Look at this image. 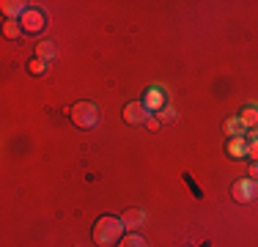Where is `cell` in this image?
<instances>
[{"instance_id": "obj_1", "label": "cell", "mask_w": 258, "mask_h": 247, "mask_svg": "<svg viewBox=\"0 0 258 247\" xmlns=\"http://www.w3.org/2000/svg\"><path fill=\"white\" fill-rule=\"evenodd\" d=\"M121 233H124V222L118 217H99L94 225V242L102 247H110L121 242Z\"/></svg>"}, {"instance_id": "obj_2", "label": "cell", "mask_w": 258, "mask_h": 247, "mask_svg": "<svg viewBox=\"0 0 258 247\" xmlns=\"http://www.w3.org/2000/svg\"><path fill=\"white\" fill-rule=\"evenodd\" d=\"M72 121H75L80 129H91V127H96V121H99V110H96V104H91V102H77L75 107H72Z\"/></svg>"}, {"instance_id": "obj_3", "label": "cell", "mask_w": 258, "mask_h": 247, "mask_svg": "<svg viewBox=\"0 0 258 247\" xmlns=\"http://www.w3.org/2000/svg\"><path fill=\"white\" fill-rule=\"evenodd\" d=\"M149 118H151V110L146 107L143 102L126 104V110H124V121H126V124H146Z\"/></svg>"}, {"instance_id": "obj_4", "label": "cell", "mask_w": 258, "mask_h": 247, "mask_svg": "<svg viewBox=\"0 0 258 247\" xmlns=\"http://www.w3.org/2000/svg\"><path fill=\"white\" fill-rule=\"evenodd\" d=\"M20 25L28 30V33H39V30H44L47 20H44V14H41L39 9H28V11H25V17L20 20Z\"/></svg>"}, {"instance_id": "obj_5", "label": "cell", "mask_w": 258, "mask_h": 247, "mask_svg": "<svg viewBox=\"0 0 258 247\" xmlns=\"http://www.w3.org/2000/svg\"><path fill=\"white\" fill-rule=\"evenodd\" d=\"M258 195V181H253V178H244V181H239L236 187H233V198L236 201H253V198Z\"/></svg>"}, {"instance_id": "obj_6", "label": "cell", "mask_w": 258, "mask_h": 247, "mask_svg": "<svg viewBox=\"0 0 258 247\" xmlns=\"http://www.w3.org/2000/svg\"><path fill=\"white\" fill-rule=\"evenodd\" d=\"M0 11L6 14V20H17V17H25L28 3H20V0H3V3H0Z\"/></svg>"}, {"instance_id": "obj_7", "label": "cell", "mask_w": 258, "mask_h": 247, "mask_svg": "<svg viewBox=\"0 0 258 247\" xmlns=\"http://www.w3.org/2000/svg\"><path fill=\"white\" fill-rule=\"evenodd\" d=\"M121 222H124V228H140L146 222V214L140 209H129L124 217H121Z\"/></svg>"}, {"instance_id": "obj_8", "label": "cell", "mask_w": 258, "mask_h": 247, "mask_svg": "<svg viewBox=\"0 0 258 247\" xmlns=\"http://www.w3.org/2000/svg\"><path fill=\"white\" fill-rule=\"evenodd\" d=\"M162 102H165V94H162V91H159V88H151L143 104H146V107H149V110H162Z\"/></svg>"}, {"instance_id": "obj_9", "label": "cell", "mask_w": 258, "mask_h": 247, "mask_svg": "<svg viewBox=\"0 0 258 247\" xmlns=\"http://www.w3.org/2000/svg\"><path fill=\"white\" fill-rule=\"evenodd\" d=\"M247 146L250 143H244V140H231V143H228V154H231V157H247Z\"/></svg>"}, {"instance_id": "obj_10", "label": "cell", "mask_w": 258, "mask_h": 247, "mask_svg": "<svg viewBox=\"0 0 258 247\" xmlns=\"http://www.w3.org/2000/svg\"><path fill=\"white\" fill-rule=\"evenodd\" d=\"M242 129H244L242 118H231V121H225V135H231V138H239V135H242Z\"/></svg>"}, {"instance_id": "obj_11", "label": "cell", "mask_w": 258, "mask_h": 247, "mask_svg": "<svg viewBox=\"0 0 258 247\" xmlns=\"http://www.w3.org/2000/svg\"><path fill=\"white\" fill-rule=\"evenodd\" d=\"M22 25L17 22V20H6V28H3V33H6V39H20V33H22Z\"/></svg>"}, {"instance_id": "obj_12", "label": "cell", "mask_w": 258, "mask_h": 247, "mask_svg": "<svg viewBox=\"0 0 258 247\" xmlns=\"http://www.w3.org/2000/svg\"><path fill=\"white\" fill-rule=\"evenodd\" d=\"M121 247H149L143 236H138V233H129L126 239H121Z\"/></svg>"}, {"instance_id": "obj_13", "label": "cell", "mask_w": 258, "mask_h": 247, "mask_svg": "<svg viewBox=\"0 0 258 247\" xmlns=\"http://www.w3.org/2000/svg\"><path fill=\"white\" fill-rule=\"evenodd\" d=\"M39 58L41 60L55 58V44H52V41H41V44H39Z\"/></svg>"}, {"instance_id": "obj_14", "label": "cell", "mask_w": 258, "mask_h": 247, "mask_svg": "<svg viewBox=\"0 0 258 247\" xmlns=\"http://www.w3.org/2000/svg\"><path fill=\"white\" fill-rule=\"evenodd\" d=\"M242 124H244V127H253V124H258V110L255 107L244 110V113H242Z\"/></svg>"}, {"instance_id": "obj_15", "label": "cell", "mask_w": 258, "mask_h": 247, "mask_svg": "<svg viewBox=\"0 0 258 247\" xmlns=\"http://www.w3.org/2000/svg\"><path fill=\"white\" fill-rule=\"evenodd\" d=\"M28 69H30V74H39V77H41V74H47V64H44L41 58H33Z\"/></svg>"}, {"instance_id": "obj_16", "label": "cell", "mask_w": 258, "mask_h": 247, "mask_svg": "<svg viewBox=\"0 0 258 247\" xmlns=\"http://www.w3.org/2000/svg\"><path fill=\"white\" fill-rule=\"evenodd\" d=\"M159 121H176L173 107H162V110H159Z\"/></svg>"}, {"instance_id": "obj_17", "label": "cell", "mask_w": 258, "mask_h": 247, "mask_svg": "<svg viewBox=\"0 0 258 247\" xmlns=\"http://www.w3.org/2000/svg\"><path fill=\"white\" fill-rule=\"evenodd\" d=\"M184 181H187V184H189V190H192V193H195V195H198V198H204V193H201V187H198V184H195V181H192V176H189V173H184Z\"/></svg>"}, {"instance_id": "obj_18", "label": "cell", "mask_w": 258, "mask_h": 247, "mask_svg": "<svg viewBox=\"0 0 258 247\" xmlns=\"http://www.w3.org/2000/svg\"><path fill=\"white\" fill-rule=\"evenodd\" d=\"M247 157L250 159H258V140H253V143L247 146Z\"/></svg>"}, {"instance_id": "obj_19", "label": "cell", "mask_w": 258, "mask_h": 247, "mask_svg": "<svg viewBox=\"0 0 258 247\" xmlns=\"http://www.w3.org/2000/svg\"><path fill=\"white\" fill-rule=\"evenodd\" d=\"M146 124H149L151 129H157V127H159V118H149V121H146Z\"/></svg>"}, {"instance_id": "obj_20", "label": "cell", "mask_w": 258, "mask_h": 247, "mask_svg": "<svg viewBox=\"0 0 258 247\" xmlns=\"http://www.w3.org/2000/svg\"><path fill=\"white\" fill-rule=\"evenodd\" d=\"M250 173H253V176H258V162H253V165H250Z\"/></svg>"}]
</instances>
